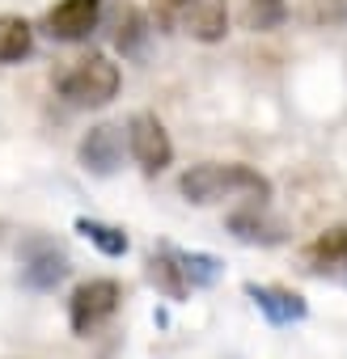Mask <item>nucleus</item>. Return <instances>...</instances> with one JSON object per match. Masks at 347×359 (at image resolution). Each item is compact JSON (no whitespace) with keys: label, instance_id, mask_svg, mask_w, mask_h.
<instances>
[{"label":"nucleus","instance_id":"obj_1","mask_svg":"<svg viewBox=\"0 0 347 359\" xmlns=\"http://www.w3.org/2000/svg\"><path fill=\"white\" fill-rule=\"evenodd\" d=\"M178 195L187 203H195V208H208V203H221V199L267 203L271 182L254 165H242V161H204V165H191L178 177Z\"/></svg>","mask_w":347,"mask_h":359},{"label":"nucleus","instance_id":"obj_2","mask_svg":"<svg viewBox=\"0 0 347 359\" xmlns=\"http://www.w3.org/2000/svg\"><path fill=\"white\" fill-rule=\"evenodd\" d=\"M119 64L102 51L77 60L64 76H60V97L68 106H81V110H102L119 97Z\"/></svg>","mask_w":347,"mask_h":359},{"label":"nucleus","instance_id":"obj_3","mask_svg":"<svg viewBox=\"0 0 347 359\" xmlns=\"http://www.w3.org/2000/svg\"><path fill=\"white\" fill-rule=\"evenodd\" d=\"M123 131H127V152H131V161L140 165V173L157 177L161 169H169V161H174V144H169V131H165V123H161L157 114L140 110V114L127 118Z\"/></svg>","mask_w":347,"mask_h":359},{"label":"nucleus","instance_id":"obj_4","mask_svg":"<svg viewBox=\"0 0 347 359\" xmlns=\"http://www.w3.org/2000/svg\"><path fill=\"white\" fill-rule=\"evenodd\" d=\"M119 300H123V287L114 279H89V283H81L72 292V300H68V325H72V334L89 338V330H98L106 317H114Z\"/></svg>","mask_w":347,"mask_h":359},{"label":"nucleus","instance_id":"obj_5","mask_svg":"<svg viewBox=\"0 0 347 359\" xmlns=\"http://www.w3.org/2000/svg\"><path fill=\"white\" fill-rule=\"evenodd\" d=\"M68 279V254L51 237H30L22 245V283L34 292H55Z\"/></svg>","mask_w":347,"mask_h":359},{"label":"nucleus","instance_id":"obj_6","mask_svg":"<svg viewBox=\"0 0 347 359\" xmlns=\"http://www.w3.org/2000/svg\"><path fill=\"white\" fill-rule=\"evenodd\" d=\"M98 22H102V0H60L47 9L43 30L55 43H81L98 30Z\"/></svg>","mask_w":347,"mask_h":359},{"label":"nucleus","instance_id":"obj_7","mask_svg":"<svg viewBox=\"0 0 347 359\" xmlns=\"http://www.w3.org/2000/svg\"><path fill=\"white\" fill-rule=\"evenodd\" d=\"M77 161H81V169L93 173V177H110V173L119 169V161H123V127H119V123H98V127H89V131L81 135V144H77Z\"/></svg>","mask_w":347,"mask_h":359},{"label":"nucleus","instance_id":"obj_8","mask_svg":"<svg viewBox=\"0 0 347 359\" xmlns=\"http://www.w3.org/2000/svg\"><path fill=\"white\" fill-rule=\"evenodd\" d=\"M225 224H229V233H233L237 241H246V245H280V241L288 237V224H284L280 216H271L267 203H246V208L229 212Z\"/></svg>","mask_w":347,"mask_h":359},{"label":"nucleus","instance_id":"obj_9","mask_svg":"<svg viewBox=\"0 0 347 359\" xmlns=\"http://www.w3.org/2000/svg\"><path fill=\"white\" fill-rule=\"evenodd\" d=\"M178 30L195 43H221L229 34V0H187Z\"/></svg>","mask_w":347,"mask_h":359},{"label":"nucleus","instance_id":"obj_10","mask_svg":"<svg viewBox=\"0 0 347 359\" xmlns=\"http://www.w3.org/2000/svg\"><path fill=\"white\" fill-rule=\"evenodd\" d=\"M246 296L258 304V313L271 321V325H288V321H301L309 313L305 296L301 292H288V287H271V283H246Z\"/></svg>","mask_w":347,"mask_h":359},{"label":"nucleus","instance_id":"obj_11","mask_svg":"<svg viewBox=\"0 0 347 359\" xmlns=\"http://www.w3.org/2000/svg\"><path fill=\"white\" fill-rule=\"evenodd\" d=\"M148 283L169 300H187L191 296V279H187L183 262L174 258V245H161V250L148 254Z\"/></svg>","mask_w":347,"mask_h":359},{"label":"nucleus","instance_id":"obj_12","mask_svg":"<svg viewBox=\"0 0 347 359\" xmlns=\"http://www.w3.org/2000/svg\"><path fill=\"white\" fill-rule=\"evenodd\" d=\"M148 34H152V22L136 5H119V13H114V47L123 51V60H140L144 47H148Z\"/></svg>","mask_w":347,"mask_h":359},{"label":"nucleus","instance_id":"obj_13","mask_svg":"<svg viewBox=\"0 0 347 359\" xmlns=\"http://www.w3.org/2000/svg\"><path fill=\"white\" fill-rule=\"evenodd\" d=\"M34 51V26L18 13H0V64H22Z\"/></svg>","mask_w":347,"mask_h":359},{"label":"nucleus","instance_id":"obj_14","mask_svg":"<svg viewBox=\"0 0 347 359\" xmlns=\"http://www.w3.org/2000/svg\"><path fill=\"white\" fill-rule=\"evenodd\" d=\"M288 22V0H242V26L250 34H271Z\"/></svg>","mask_w":347,"mask_h":359},{"label":"nucleus","instance_id":"obj_15","mask_svg":"<svg viewBox=\"0 0 347 359\" xmlns=\"http://www.w3.org/2000/svg\"><path fill=\"white\" fill-rule=\"evenodd\" d=\"M77 233H81L89 245H98L106 258H123V254H127V245H131L123 229H114V224H102V220H89V216H81V220H77Z\"/></svg>","mask_w":347,"mask_h":359},{"label":"nucleus","instance_id":"obj_16","mask_svg":"<svg viewBox=\"0 0 347 359\" xmlns=\"http://www.w3.org/2000/svg\"><path fill=\"white\" fill-rule=\"evenodd\" d=\"M309 262H313V266H347V224L326 229V233L309 245Z\"/></svg>","mask_w":347,"mask_h":359},{"label":"nucleus","instance_id":"obj_17","mask_svg":"<svg viewBox=\"0 0 347 359\" xmlns=\"http://www.w3.org/2000/svg\"><path fill=\"white\" fill-rule=\"evenodd\" d=\"M174 258L183 262L191 287H208V283H216V275H221V262H216L212 254H199V250H174Z\"/></svg>","mask_w":347,"mask_h":359},{"label":"nucleus","instance_id":"obj_18","mask_svg":"<svg viewBox=\"0 0 347 359\" xmlns=\"http://www.w3.org/2000/svg\"><path fill=\"white\" fill-rule=\"evenodd\" d=\"M183 5H187V0H152V26L157 30H178Z\"/></svg>","mask_w":347,"mask_h":359},{"label":"nucleus","instance_id":"obj_19","mask_svg":"<svg viewBox=\"0 0 347 359\" xmlns=\"http://www.w3.org/2000/svg\"><path fill=\"white\" fill-rule=\"evenodd\" d=\"M334 13H339V22H347V0H334Z\"/></svg>","mask_w":347,"mask_h":359}]
</instances>
